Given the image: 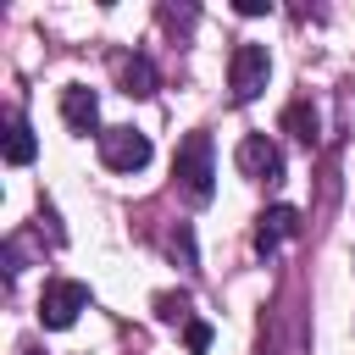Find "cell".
<instances>
[{"instance_id":"cell-1","label":"cell","mask_w":355,"mask_h":355,"mask_svg":"<svg viewBox=\"0 0 355 355\" xmlns=\"http://www.w3.org/2000/svg\"><path fill=\"white\" fill-rule=\"evenodd\" d=\"M178 189L194 200V205H205L211 194H216V166H211V133H189L183 144H178Z\"/></svg>"},{"instance_id":"cell-2","label":"cell","mask_w":355,"mask_h":355,"mask_svg":"<svg viewBox=\"0 0 355 355\" xmlns=\"http://www.w3.org/2000/svg\"><path fill=\"white\" fill-rule=\"evenodd\" d=\"M266 78H272V55H266V44H233V61H227V89H233V100L239 105H250L261 89H266Z\"/></svg>"},{"instance_id":"cell-3","label":"cell","mask_w":355,"mask_h":355,"mask_svg":"<svg viewBox=\"0 0 355 355\" xmlns=\"http://www.w3.org/2000/svg\"><path fill=\"white\" fill-rule=\"evenodd\" d=\"M100 161L111 172H144L150 166V139L139 128H100Z\"/></svg>"},{"instance_id":"cell-4","label":"cell","mask_w":355,"mask_h":355,"mask_svg":"<svg viewBox=\"0 0 355 355\" xmlns=\"http://www.w3.org/2000/svg\"><path fill=\"white\" fill-rule=\"evenodd\" d=\"M78 311H89V288L83 283H72V277L44 283V294H39V322L44 327H72Z\"/></svg>"},{"instance_id":"cell-5","label":"cell","mask_w":355,"mask_h":355,"mask_svg":"<svg viewBox=\"0 0 355 355\" xmlns=\"http://www.w3.org/2000/svg\"><path fill=\"white\" fill-rule=\"evenodd\" d=\"M233 161H239V172H244V178H266V183L283 172V155H277V144H272L266 133H244Z\"/></svg>"},{"instance_id":"cell-6","label":"cell","mask_w":355,"mask_h":355,"mask_svg":"<svg viewBox=\"0 0 355 355\" xmlns=\"http://www.w3.org/2000/svg\"><path fill=\"white\" fill-rule=\"evenodd\" d=\"M61 116H67L72 133H94V128H100V100H94V89L67 83V89H61Z\"/></svg>"},{"instance_id":"cell-7","label":"cell","mask_w":355,"mask_h":355,"mask_svg":"<svg viewBox=\"0 0 355 355\" xmlns=\"http://www.w3.org/2000/svg\"><path fill=\"white\" fill-rule=\"evenodd\" d=\"M294 227H300V211H294V205H272V211L261 216V227H255V255H272Z\"/></svg>"},{"instance_id":"cell-8","label":"cell","mask_w":355,"mask_h":355,"mask_svg":"<svg viewBox=\"0 0 355 355\" xmlns=\"http://www.w3.org/2000/svg\"><path fill=\"white\" fill-rule=\"evenodd\" d=\"M33 150H39L33 128H28L22 116H11V122H6V161H11V166H28V161H33Z\"/></svg>"},{"instance_id":"cell-9","label":"cell","mask_w":355,"mask_h":355,"mask_svg":"<svg viewBox=\"0 0 355 355\" xmlns=\"http://www.w3.org/2000/svg\"><path fill=\"white\" fill-rule=\"evenodd\" d=\"M122 94H155V67L144 55H128L122 61Z\"/></svg>"},{"instance_id":"cell-10","label":"cell","mask_w":355,"mask_h":355,"mask_svg":"<svg viewBox=\"0 0 355 355\" xmlns=\"http://www.w3.org/2000/svg\"><path fill=\"white\" fill-rule=\"evenodd\" d=\"M155 316H161V322H183V316H189V300H183V294H161V300H155Z\"/></svg>"},{"instance_id":"cell-11","label":"cell","mask_w":355,"mask_h":355,"mask_svg":"<svg viewBox=\"0 0 355 355\" xmlns=\"http://www.w3.org/2000/svg\"><path fill=\"white\" fill-rule=\"evenodd\" d=\"M288 128H300V139H305V144H316V111L294 105V111H288Z\"/></svg>"},{"instance_id":"cell-12","label":"cell","mask_w":355,"mask_h":355,"mask_svg":"<svg viewBox=\"0 0 355 355\" xmlns=\"http://www.w3.org/2000/svg\"><path fill=\"white\" fill-rule=\"evenodd\" d=\"M183 344H189V355H205V349H211V327H205V322H189V327H183Z\"/></svg>"},{"instance_id":"cell-13","label":"cell","mask_w":355,"mask_h":355,"mask_svg":"<svg viewBox=\"0 0 355 355\" xmlns=\"http://www.w3.org/2000/svg\"><path fill=\"white\" fill-rule=\"evenodd\" d=\"M172 255H183V266H194V233H189V227L172 233Z\"/></svg>"},{"instance_id":"cell-14","label":"cell","mask_w":355,"mask_h":355,"mask_svg":"<svg viewBox=\"0 0 355 355\" xmlns=\"http://www.w3.org/2000/svg\"><path fill=\"white\" fill-rule=\"evenodd\" d=\"M272 0H239V17H266Z\"/></svg>"}]
</instances>
